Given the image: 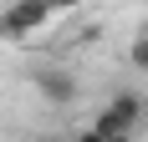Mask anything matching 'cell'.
I'll list each match as a JSON object with an SVG mask.
<instances>
[{"label":"cell","mask_w":148,"mask_h":142,"mask_svg":"<svg viewBox=\"0 0 148 142\" xmlns=\"http://www.w3.org/2000/svg\"><path fill=\"white\" fill-rule=\"evenodd\" d=\"M143 122H148V97L143 91H118L87 127L97 132L102 142H133V132L143 127Z\"/></svg>","instance_id":"obj_1"},{"label":"cell","mask_w":148,"mask_h":142,"mask_svg":"<svg viewBox=\"0 0 148 142\" xmlns=\"http://www.w3.org/2000/svg\"><path fill=\"white\" fill-rule=\"evenodd\" d=\"M72 142H102V137H97V132H92V127H82V132H77Z\"/></svg>","instance_id":"obj_5"},{"label":"cell","mask_w":148,"mask_h":142,"mask_svg":"<svg viewBox=\"0 0 148 142\" xmlns=\"http://www.w3.org/2000/svg\"><path fill=\"white\" fill-rule=\"evenodd\" d=\"M128 66H133V71H148V36H138V41L128 46Z\"/></svg>","instance_id":"obj_4"},{"label":"cell","mask_w":148,"mask_h":142,"mask_svg":"<svg viewBox=\"0 0 148 142\" xmlns=\"http://www.w3.org/2000/svg\"><path fill=\"white\" fill-rule=\"evenodd\" d=\"M31 81H36V97H41V101H51V107H72V101H77V91H82V86H77V76H72L66 66H41Z\"/></svg>","instance_id":"obj_3"},{"label":"cell","mask_w":148,"mask_h":142,"mask_svg":"<svg viewBox=\"0 0 148 142\" xmlns=\"http://www.w3.org/2000/svg\"><path fill=\"white\" fill-rule=\"evenodd\" d=\"M56 10L51 5H10V10H0V36H10V41H26L36 36L41 26H51Z\"/></svg>","instance_id":"obj_2"}]
</instances>
